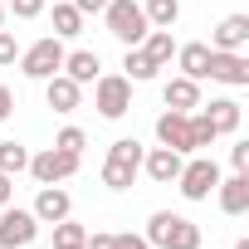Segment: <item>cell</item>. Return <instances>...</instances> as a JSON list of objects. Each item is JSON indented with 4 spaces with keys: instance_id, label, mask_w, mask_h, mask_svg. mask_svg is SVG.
I'll return each mask as SVG.
<instances>
[{
    "instance_id": "6da1fadb",
    "label": "cell",
    "mask_w": 249,
    "mask_h": 249,
    "mask_svg": "<svg viewBox=\"0 0 249 249\" xmlns=\"http://www.w3.org/2000/svg\"><path fill=\"white\" fill-rule=\"evenodd\" d=\"M142 142L137 137H117L103 157V186L107 191H132V181L142 176Z\"/></svg>"
},
{
    "instance_id": "7a4b0ae2",
    "label": "cell",
    "mask_w": 249,
    "mask_h": 249,
    "mask_svg": "<svg viewBox=\"0 0 249 249\" xmlns=\"http://www.w3.org/2000/svg\"><path fill=\"white\" fill-rule=\"evenodd\" d=\"M147 244L152 249H200V225L176 210H157L147 220Z\"/></svg>"
},
{
    "instance_id": "3957f363",
    "label": "cell",
    "mask_w": 249,
    "mask_h": 249,
    "mask_svg": "<svg viewBox=\"0 0 249 249\" xmlns=\"http://www.w3.org/2000/svg\"><path fill=\"white\" fill-rule=\"evenodd\" d=\"M103 25H107V35H112L122 49L142 44V39H147V30H152L137 0H107V5H103Z\"/></svg>"
},
{
    "instance_id": "277c9868",
    "label": "cell",
    "mask_w": 249,
    "mask_h": 249,
    "mask_svg": "<svg viewBox=\"0 0 249 249\" xmlns=\"http://www.w3.org/2000/svg\"><path fill=\"white\" fill-rule=\"evenodd\" d=\"M64 54H69V49H64V39L44 35V39H35L30 49H20V59H15V64H20V73H25V78L44 83V78H54V73L64 69Z\"/></svg>"
},
{
    "instance_id": "5b68a950",
    "label": "cell",
    "mask_w": 249,
    "mask_h": 249,
    "mask_svg": "<svg viewBox=\"0 0 249 249\" xmlns=\"http://www.w3.org/2000/svg\"><path fill=\"white\" fill-rule=\"evenodd\" d=\"M93 107H98L107 122L127 117V112H132V78H127V73H98V78H93Z\"/></svg>"
},
{
    "instance_id": "8992f818",
    "label": "cell",
    "mask_w": 249,
    "mask_h": 249,
    "mask_svg": "<svg viewBox=\"0 0 249 249\" xmlns=\"http://www.w3.org/2000/svg\"><path fill=\"white\" fill-rule=\"evenodd\" d=\"M176 186H181V196H186V200H210V196H215V186H220V166H215V157L191 152V161H181Z\"/></svg>"
},
{
    "instance_id": "52a82bcc",
    "label": "cell",
    "mask_w": 249,
    "mask_h": 249,
    "mask_svg": "<svg viewBox=\"0 0 249 249\" xmlns=\"http://www.w3.org/2000/svg\"><path fill=\"white\" fill-rule=\"evenodd\" d=\"M39 239V220L35 210H20L15 200L10 205H0V249H25Z\"/></svg>"
},
{
    "instance_id": "ba28073f",
    "label": "cell",
    "mask_w": 249,
    "mask_h": 249,
    "mask_svg": "<svg viewBox=\"0 0 249 249\" xmlns=\"http://www.w3.org/2000/svg\"><path fill=\"white\" fill-rule=\"evenodd\" d=\"M73 171H78V157H73V152H59V147L30 152V176H35L39 186H64Z\"/></svg>"
},
{
    "instance_id": "9c48e42d",
    "label": "cell",
    "mask_w": 249,
    "mask_h": 249,
    "mask_svg": "<svg viewBox=\"0 0 249 249\" xmlns=\"http://www.w3.org/2000/svg\"><path fill=\"white\" fill-rule=\"evenodd\" d=\"M205 78L210 83H225V88H249V59L234 54V49H210Z\"/></svg>"
},
{
    "instance_id": "30bf717a",
    "label": "cell",
    "mask_w": 249,
    "mask_h": 249,
    "mask_svg": "<svg viewBox=\"0 0 249 249\" xmlns=\"http://www.w3.org/2000/svg\"><path fill=\"white\" fill-rule=\"evenodd\" d=\"M157 142L171 147V152H181V157H191V152H196V147H191V112L166 107V112L157 117Z\"/></svg>"
},
{
    "instance_id": "8fae6325",
    "label": "cell",
    "mask_w": 249,
    "mask_h": 249,
    "mask_svg": "<svg viewBox=\"0 0 249 249\" xmlns=\"http://www.w3.org/2000/svg\"><path fill=\"white\" fill-rule=\"evenodd\" d=\"M35 220L39 225H59V220H69L73 215V196L64 191V186H39V196H35Z\"/></svg>"
},
{
    "instance_id": "7c38bea8",
    "label": "cell",
    "mask_w": 249,
    "mask_h": 249,
    "mask_svg": "<svg viewBox=\"0 0 249 249\" xmlns=\"http://www.w3.org/2000/svg\"><path fill=\"white\" fill-rule=\"evenodd\" d=\"M181 152H171V147H152L147 157H142V171L157 181V186H176V176H181Z\"/></svg>"
},
{
    "instance_id": "4fadbf2b",
    "label": "cell",
    "mask_w": 249,
    "mask_h": 249,
    "mask_svg": "<svg viewBox=\"0 0 249 249\" xmlns=\"http://www.w3.org/2000/svg\"><path fill=\"white\" fill-rule=\"evenodd\" d=\"M215 200L225 215H244L249 210V171H234V176H220L215 186Z\"/></svg>"
},
{
    "instance_id": "5bb4252c",
    "label": "cell",
    "mask_w": 249,
    "mask_h": 249,
    "mask_svg": "<svg viewBox=\"0 0 249 249\" xmlns=\"http://www.w3.org/2000/svg\"><path fill=\"white\" fill-rule=\"evenodd\" d=\"M244 44H249V15H225V20L210 30V49H234V54H244Z\"/></svg>"
},
{
    "instance_id": "9a60e30c",
    "label": "cell",
    "mask_w": 249,
    "mask_h": 249,
    "mask_svg": "<svg viewBox=\"0 0 249 249\" xmlns=\"http://www.w3.org/2000/svg\"><path fill=\"white\" fill-rule=\"evenodd\" d=\"M161 103L176 107V112H196V107H200V83L186 78V73H176V78L161 83Z\"/></svg>"
},
{
    "instance_id": "2e32d148",
    "label": "cell",
    "mask_w": 249,
    "mask_h": 249,
    "mask_svg": "<svg viewBox=\"0 0 249 249\" xmlns=\"http://www.w3.org/2000/svg\"><path fill=\"white\" fill-rule=\"evenodd\" d=\"M200 112H205V122L215 127V137H230V132H239V103L234 98H210V103H200Z\"/></svg>"
},
{
    "instance_id": "e0dca14e",
    "label": "cell",
    "mask_w": 249,
    "mask_h": 249,
    "mask_svg": "<svg viewBox=\"0 0 249 249\" xmlns=\"http://www.w3.org/2000/svg\"><path fill=\"white\" fill-rule=\"evenodd\" d=\"M44 103H49L54 112H73V107L83 103V88H78L69 73H54V78H44Z\"/></svg>"
},
{
    "instance_id": "ac0fdd59",
    "label": "cell",
    "mask_w": 249,
    "mask_h": 249,
    "mask_svg": "<svg viewBox=\"0 0 249 249\" xmlns=\"http://www.w3.org/2000/svg\"><path fill=\"white\" fill-rule=\"evenodd\" d=\"M98 69H103V59H98L93 49H73V54H64V69H59V73H69L78 88H88V83L98 78Z\"/></svg>"
},
{
    "instance_id": "d6986e66",
    "label": "cell",
    "mask_w": 249,
    "mask_h": 249,
    "mask_svg": "<svg viewBox=\"0 0 249 249\" xmlns=\"http://www.w3.org/2000/svg\"><path fill=\"white\" fill-rule=\"evenodd\" d=\"M176 64H181V73L186 78H205V64H210V44H200V39H191V44H176Z\"/></svg>"
},
{
    "instance_id": "ffe728a7",
    "label": "cell",
    "mask_w": 249,
    "mask_h": 249,
    "mask_svg": "<svg viewBox=\"0 0 249 249\" xmlns=\"http://www.w3.org/2000/svg\"><path fill=\"white\" fill-rule=\"evenodd\" d=\"M142 49H147V59H152L157 69H166V64L176 59V39H171V30H147Z\"/></svg>"
},
{
    "instance_id": "44dd1931",
    "label": "cell",
    "mask_w": 249,
    "mask_h": 249,
    "mask_svg": "<svg viewBox=\"0 0 249 249\" xmlns=\"http://www.w3.org/2000/svg\"><path fill=\"white\" fill-rule=\"evenodd\" d=\"M83 35V15L69 0H54V39H78Z\"/></svg>"
},
{
    "instance_id": "7402d4cb",
    "label": "cell",
    "mask_w": 249,
    "mask_h": 249,
    "mask_svg": "<svg viewBox=\"0 0 249 249\" xmlns=\"http://www.w3.org/2000/svg\"><path fill=\"white\" fill-rule=\"evenodd\" d=\"M122 69H127V78H132V83H152V78L161 73V69L147 59V49H142V44H132L127 54H122Z\"/></svg>"
},
{
    "instance_id": "603a6c76",
    "label": "cell",
    "mask_w": 249,
    "mask_h": 249,
    "mask_svg": "<svg viewBox=\"0 0 249 249\" xmlns=\"http://www.w3.org/2000/svg\"><path fill=\"white\" fill-rule=\"evenodd\" d=\"M142 15H147V25H152V30H171V25L181 20V0H147Z\"/></svg>"
},
{
    "instance_id": "cb8c5ba5",
    "label": "cell",
    "mask_w": 249,
    "mask_h": 249,
    "mask_svg": "<svg viewBox=\"0 0 249 249\" xmlns=\"http://www.w3.org/2000/svg\"><path fill=\"white\" fill-rule=\"evenodd\" d=\"M0 171H5V176L30 171V147L25 142H0Z\"/></svg>"
},
{
    "instance_id": "d4e9b609",
    "label": "cell",
    "mask_w": 249,
    "mask_h": 249,
    "mask_svg": "<svg viewBox=\"0 0 249 249\" xmlns=\"http://www.w3.org/2000/svg\"><path fill=\"white\" fill-rule=\"evenodd\" d=\"M83 239H88V230H83L73 215L54 225V249H83Z\"/></svg>"
},
{
    "instance_id": "484cf974",
    "label": "cell",
    "mask_w": 249,
    "mask_h": 249,
    "mask_svg": "<svg viewBox=\"0 0 249 249\" xmlns=\"http://www.w3.org/2000/svg\"><path fill=\"white\" fill-rule=\"evenodd\" d=\"M215 142H220V137H215V127L205 122V112L196 107V112H191V147H196V152H205V147H215Z\"/></svg>"
},
{
    "instance_id": "4316f807",
    "label": "cell",
    "mask_w": 249,
    "mask_h": 249,
    "mask_svg": "<svg viewBox=\"0 0 249 249\" xmlns=\"http://www.w3.org/2000/svg\"><path fill=\"white\" fill-rule=\"evenodd\" d=\"M54 147H59V152H73V157H83L88 137H83V127H64V132L54 137Z\"/></svg>"
},
{
    "instance_id": "83f0119b",
    "label": "cell",
    "mask_w": 249,
    "mask_h": 249,
    "mask_svg": "<svg viewBox=\"0 0 249 249\" xmlns=\"http://www.w3.org/2000/svg\"><path fill=\"white\" fill-rule=\"evenodd\" d=\"M15 59H20V39H15L10 30H0V69L15 64Z\"/></svg>"
},
{
    "instance_id": "f1b7e54d",
    "label": "cell",
    "mask_w": 249,
    "mask_h": 249,
    "mask_svg": "<svg viewBox=\"0 0 249 249\" xmlns=\"http://www.w3.org/2000/svg\"><path fill=\"white\" fill-rule=\"evenodd\" d=\"M5 5L15 10V20H35V15L44 10V0H5Z\"/></svg>"
},
{
    "instance_id": "f546056e",
    "label": "cell",
    "mask_w": 249,
    "mask_h": 249,
    "mask_svg": "<svg viewBox=\"0 0 249 249\" xmlns=\"http://www.w3.org/2000/svg\"><path fill=\"white\" fill-rule=\"evenodd\" d=\"M112 249H152L147 234H112Z\"/></svg>"
},
{
    "instance_id": "4dcf8cb0",
    "label": "cell",
    "mask_w": 249,
    "mask_h": 249,
    "mask_svg": "<svg viewBox=\"0 0 249 249\" xmlns=\"http://www.w3.org/2000/svg\"><path fill=\"white\" fill-rule=\"evenodd\" d=\"M230 166L234 171H249V142H234L230 147Z\"/></svg>"
},
{
    "instance_id": "1f68e13d",
    "label": "cell",
    "mask_w": 249,
    "mask_h": 249,
    "mask_svg": "<svg viewBox=\"0 0 249 249\" xmlns=\"http://www.w3.org/2000/svg\"><path fill=\"white\" fill-rule=\"evenodd\" d=\"M69 5H73V10L88 20V15H103V5H107V0H69Z\"/></svg>"
},
{
    "instance_id": "d6a6232c",
    "label": "cell",
    "mask_w": 249,
    "mask_h": 249,
    "mask_svg": "<svg viewBox=\"0 0 249 249\" xmlns=\"http://www.w3.org/2000/svg\"><path fill=\"white\" fill-rule=\"evenodd\" d=\"M10 112H15V93H10V88H5V83H0V122H5V117H10Z\"/></svg>"
},
{
    "instance_id": "836d02e7",
    "label": "cell",
    "mask_w": 249,
    "mask_h": 249,
    "mask_svg": "<svg viewBox=\"0 0 249 249\" xmlns=\"http://www.w3.org/2000/svg\"><path fill=\"white\" fill-rule=\"evenodd\" d=\"M10 200H15V176L0 171V205H10Z\"/></svg>"
},
{
    "instance_id": "e575fe53",
    "label": "cell",
    "mask_w": 249,
    "mask_h": 249,
    "mask_svg": "<svg viewBox=\"0 0 249 249\" xmlns=\"http://www.w3.org/2000/svg\"><path fill=\"white\" fill-rule=\"evenodd\" d=\"M83 249H112V234H88Z\"/></svg>"
},
{
    "instance_id": "d590c367",
    "label": "cell",
    "mask_w": 249,
    "mask_h": 249,
    "mask_svg": "<svg viewBox=\"0 0 249 249\" xmlns=\"http://www.w3.org/2000/svg\"><path fill=\"white\" fill-rule=\"evenodd\" d=\"M0 30H5V0H0Z\"/></svg>"
},
{
    "instance_id": "8d00e7d4",
    "label": "cell",
    "mask_w": 249,
    "mask_h": 249,
    "mask_svg": "<svg viewBox=\"0 0 249 249\" xmlns=\"http://www.w3.org/2000/svg\"><path fill=\"white\" fill-rule=\"evenodd\" d=\"M234 249H249V239H234Z\"/></svg>"
}]
</instances>
